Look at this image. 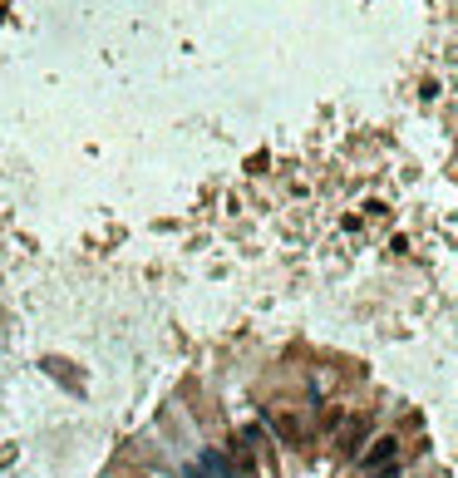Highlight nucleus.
<instances>
[{"instance_id": "f257e3e1", "label": "nucleus", "mask_w": 458, "mask_h": 478, "mask_svg": "<svg viewBox=\"0 0 458 478\" xmlns=\"http://www.w3.org/2000/svg\"><path fill=\"white\" fill-rule=\"evenodd\" d=\"M365 434H370V424H365V419H355V424H350V434H345V444H340V454L355 459V454H360V444H365Z\"/></svg>"}, {"instance_id": "f03ea898", "label": "nucleus", "mask_w": 458, "mask_h": 478, "mask_svg": "<svg viewBox=\"0 0 458 478\" xmlns=\"http://www.w3.org/2000/svg\"><path fill=\"white\" fill-rule=\"evenodd\" d=\"M276 429H281V439L291 444V449H301V424H296L291 414H281V419H276Z\"/></svg>"}, {"instance_id": "7ed1b4c3", "label": "nucleus", "mask_w": 458, "mask_h": 478, "mask_svg": "<svg viewBox=\"0 0 458 478\" xmlns=\"http://www.w3.org/2000/svg\"><path fill=\"white\" fill-rule=\"evenodd\" d=\"M389 459H394V439H379V444L365 454V463H370V468H379V463H389Z\"/></svg>"}]
</instances>
